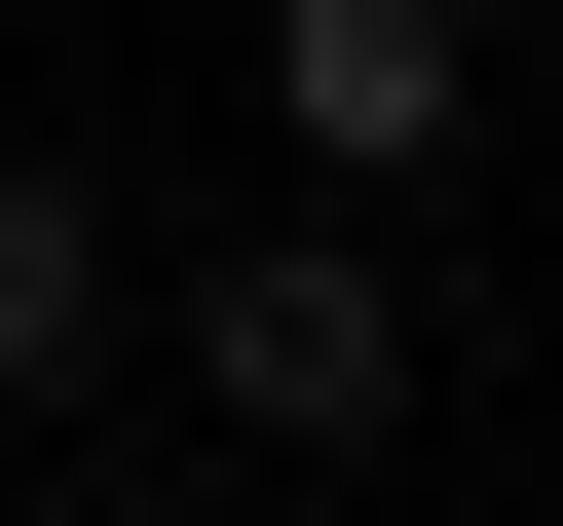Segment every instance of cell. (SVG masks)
I'll use <instances>...</instances> for the list:
<instances>
[{
  "instance_id": "6da1fadb",
  "label": "cell",
  "mask_w": 563,
  "mask_h": 526,
  "mask_svg": "<svg viewBox=\"0 0 563 526\" xmlns=\"http://www.w3.org/2000/svg\"><path fill=\"white\" fill-rule=\"evenodd\" d=\"M376 414H413V302L263 226V263H225V451H376Z\"/></svg>"
},
{
  "instance_id": "7a4b0ae2",
  "label": "cell",
  "mask_w": 563,
  "mask_h": 526,
  "mask_svg": "<svg viewBox=\"0 0 563 526\" xmlns=\"http://www.w3.org/2000/svg\"><path fill=\"white\" fill-rule=\"evenodd\" d=\"M263 76H301V151H451V0H301Z\"/></svg>"
},
{
  "instance_id": "3957f363",
  "label": "cell",
  "mask_w": 563,
  "mask_h": 526,
  "mask_svg": "<svg viewBox=\"0 0 563 526\" xmlns=\"http://www.w3.org/2000/svg\"><path fill=\"white\" fill-rule=\"evenodd\" d=\"M76 339H113V226H76V188H38V151H0V414H38V376H76Z\"/></svg>"
}]
</instances>
